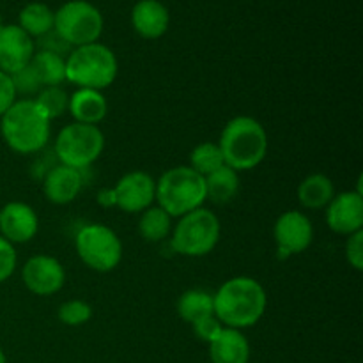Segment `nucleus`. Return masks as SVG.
<instances>
[{
  "label": "nucleus",
  "mask_w": 363,
  "mask_h": 363,
  "mask_svg": "<svg viewBox=\"0 0 363 363\" xmlns=\"http://www.w3.org/2000/svg\"><path fill=\"white\" fill-rule=\"evenodd\" d=\"M0 135L11 151L18 155H38L52 135V121L34 99H16L0 117Z\"/></svg>",
  "instance_id": "nucleus-2"
},
{
  "label": "nucleus",
  "mask_w": 363,
  "mask_h": 363,
  "mask_svg": "<svg viewBox=\"0 0 363 363\" xmlns=\"http://www.w3.org/2000/svg\"><path fill=\"white\" fill-rule=\"evenodd\" d=\"M131 27L140 38L160 39L167 34L170 25V13L160 0H138L131 9Z\"/></svg>",
  "instance_id": "nucleus-17"
},
{
  "label": "nucleus",
  "mask_w": 363,
  "mask_h": 363,
  "mask_svg": "<svg viewBox=\"0 0 363 363\" xmlns=\"http://www.w3.org/2000/svg\"><path fill=\"white\" fill-rule=\"evenodd\" d=\"M9 77L11 82H13L14 91H16V96H23L25 99H32V96H38V92L43 89L41 82H39L38 74L32 69L30 64L25 66L23 69L9 74Z\"/></svg>",
  "instance_id": "nucleus-29"
},
{
  "label": "nucleus",
  "mask_w": 363,
  "mask_h": 363,
  "mask_svg": "<svg viewBox=\"0 0 363 363\" xmlns=\"http://www.w3.org/2000/svg\"><path fill=\"white\" fill-rule=\"evenodd\" d=\"M218 145L225 165L240 174L255 169L264 162L269 140L266 128L257 119L238 116L223 126Z\"/></svg>",
  "instance_id": "nucleus-3"
},
{
  "label": "nucleus",
  "mask_w": 363,
  "mask_h": 363,
  "mask_svg": "<svg viewBox=\"0 0 363 363\" xmlns=\"http://www.w3.org/2000/svg\"><path fill=\"white\" fill-rule=\"evenodd\" d=\"M18 266V255L14 245L0 236V284L7 282L13 277Z\"/></svg>",
  "instance_id": "nucleus-30"
},
{
  "label": "nucleus",
  "mask_w": 363,
  "mask_h": 363,
  "mask_svg": "<svg viewBox=\"0 0 363 363\" xmlns=\"http://www.w3.org/2000/svg\"><path fill=\"white\" fill-rule=\"evenodd\" d=\"M32 99L38 103L39 108L46 113L50 121L62 117L69 108V94L66 92V89H62V85H59V87H43L38 92V96Z\"/></svg>",
  "instance_id": "nucleus-27"
},
{
  "label": "nucleus",
  "mask_w": 363,
  "mask_h": 363,
  "mask_svg": "<svg viewBox=\"0 0 363 363\" xmlns=\"http://www.w3.org/2000/svg\"><path fill=\"white\" fill-rule=\"evenodd\" d=\"M55 11L43 2H30L18 14V27L27 32L32 39H39L53 30Z\"/></svg>",
  "instance_id": "nucleus-21"
},
{
  "label": "nucleus",
  "mask_w": 363,
  "mask_h": 363,
  "mask_svg": "<svg viewBox=\"0 0 363 363\" xmlns=\"http://www.w3.org/2000/svg\"><path fill=\"white\" fill-rule=\"evenodd\" d=\"M103 14L89 0H69L55 11L53 30L71 46L98 43L103 34Z\"/></svg>",
  "instance_id": "nucleus-8"
},
{
  "label": "nucleus",
  "mask_w": 363,
  "mask_h": 363,
  "mask_svg": "<svg viewBox=\"0 0 363 363\" xmlns=\"http://www.w3.org/2000/svg\"><path fill=\"white\" fill-rule=\"evenodd\" d=\"M113 197L116 208L128 215H140L156 202V179L145 170H133L121 177L116 183Z\"/></svg>",
  "instance_id": "nucleus-11"
},
{
  "label": "nucleus",
  "mask_w": 363,
  "mask_h": 363,
  "mask_svg": "<svg viewBox=\"0 0 363 363\" xmlns=\"http://www.w3.org/2000/svg\"><path fill=\"white\" fill-rule=\"evenodd\" d=\"M16 99L18 96L13 87V82H11V77L4 73V71H0V117L13 106Z\"/></svg>",
  "instance_id": "nucleus-34"
},
{
  "label": "nucleus",
  "mask_w": 363,
  "mask_h": 363,
  "mask_svg": "<svg viewBox=\"0 0 363 363\" xmlns=\"http://www.w3.org/2000/svg\"><path fill=\"white\" fill-rule=\"evenodd\" d=\"M137 227L142 240H145L147 243H160L170 236L174 223L172 216L156 204L140 213Z\"/></svg>",
  "instance_id": "nucleus-23"
},
{
  "label": "nucleus",
  "mask_w": 363,
  "mask_h": 363,
  "mask_svg": "<svg viewBox=\"0 0 363 363\" xmlns=\"http://www.w3.org/2000/svg\"><path fill=\"white\" fill-rule=\"evenodd\" d=\"M225 165L218 142H202L190 152V167L202 177L209 176Z\"/></svg>",
  "instance_id": "nucleus-26"
},
{
  "label": "nucleus",
  "mask_w": 363,
  "mask_h": 363,
  "mask_svg": "<svg viewBox=\"0 0 363 363\" xmlns=\"http://www.w3.org/2000/svg\"><path fill=\"white\" fill-rule=\"evenodd\" d=\"M206 179V199L213 204H227L233 201L240 191V174L230 167L223 165L218 170L204 177Z\"/></svg>",
  "instance_id": "nucleus-22"
},
{
  "label": "nucleus",
  "mask_w": 363,
  "mask_h": 363,
  "mask_svg": "<svg viewBox=\"0 0 363 363\" xmlns=\"http://www.w3.org/2000/svg\"><path fill=\"white\" fill-rule=\"evenodd\" d=\"M34 43H35V50L55 53V55L64 57V59H66V57L71 53V50H73L62 38H60L59 34H57L55 30L48 32V34H45L43 38L35 39Z\"/></svg>",
  "instance_id": "nucleus-31"
},
{
  "label": "nucleus",
  "mask_w": 363,
  "mask_h": 363,
  "mask_svg": "<svg viewBox=\"0 0 363 363\" xmlns=\"http://www.w3.org/2000/svg\"><path fill=\"white\" fill-rule=\"evenodd\" d=\"M84 170L57 163L43 176V194L55 206L71 204L84 190Z\"/></svg>",
  "instance_id": "nucleus-16"
},
{
  "label": "nucleus",
  "mask_w": 363,
  "mask_h": 363,
  "mask_svg": "<svg viewBox=\"0 0 363 363\" xmlns=\"http://www.w3.org/2000/svg\"><path fill=\"white\" fill-rule=\"evenodd\" d=\"M35 53V43L16 23L0 28V71L13 74L28 66Z\"/></svg>",
  "instance_id": "nucleus-15"
},
{
  "label": "nucleus",
  "mask_w": 363,
  "mask_h": 363,
  "mask_svg": "<svg viewBox=\"0 0 363 363\" xmlns=\"http://www.w3.org/2000/svg\"><path fill=\"white\" fill-rule=\"evenodd\" d=\"M346 261L357 272L363 269V230L347 236L346 241Z\"/></svg>",
  "instance_id": "nucleus-33"
},
{
  "label": "nucleus",
  "mask_w": 363,
  "mask_h": 363,
  "mask_svg": "<svg viewBox=\"0 0 363 363\" xmlns=\"http://www.w3.org/2000/svg\"><path fill=\"white\" fill-rule=\"evenodd\" d=\"M191 328H194V333L197 335V339H201L202 342L209 344L220 332H222L223 325L218 321V318H216L215 314H211V315H206V318H201L199 321H195L194 325H191Z\"/></svg>",
  "instance_id": "nucleus-32"
},
{
  "label": "nucleus",
  "mask_w": 363,
  "mask_h": 363,
  "mask_svg": "<svg viewBox=\"0 0 363 363\" xmlns=\"http://www.w3.org/2000/svg\"><path fill=\"white\" fill-rule=\"evenodd\" d=\"M105 135L98 126L69 123L57 133L53 155L57 162L77 170H85L101 156Z\"/></svg>",
  "instance_id": "nucleus-7"
},
{
  "label": "nucleus",
  "mask_w": 363,
  "mask_h": 363,
  "mask_svg": "<svg viewBox=\"0 0 363 363\" xmlns=\"http://www.w3.org/2000/svg\"><path fill=\"white\" fill-rule=\"evenodd\" d=\"M67 112L74 119V123L92 124L98 126L108 116V101L103 91L94 89H77L69 94V108Z\"/></svg>",
  "instance_id": "nucleus-19"
},
{
  "label": "nucleus",
  "mask_w": 363,
  "mask_h": 363,
  "mask_svg": "<svg viewBox=\"0 0 363 363\" xmlns=\"http://www.w3.org/2000/svg\"><path fill=\"white\" fill-rule=\"evenodd\" d=\"M117 73L116 53L99 41L73 48L66 57V82L78 89L103 91L116 82Z\"/></svg>",
  "instance_id": "nucleus-4"
},
{
  "label": "nucleus",
  "mask_w": 363,
  "mask_h": 363,
  "mask_svg": "<svg viewBox=\"0 0 363 363\" xmlns=\"http://www.w3.org/2000/svg\"><path fill=\"white\" fill-rule=\"evenodd\" d=\"M0 363H7L6 353H4V350H2V347H0Z\"/></svg>",
  "instance_id": "nucleus-36"
},
{
  "label": "nucleus",
  "mask_w": 363,
  "mask_h": 363,
  "mask_svg": "<svg viewBox=\"0 0 363 363\" xmlns=\"http://www.w3.org/2000/svg\"><path fill=\"white\" fill-rule=\"evenodd\" d=\"M326 225L332 233L351 236L363 230V194L362 188L335 194L326 206Z\"/></svg>",
  "instance_id": "nucleus-13"
},
{
  "label": "nucleus",
  "mask_w": 363,
  "mask_h": 363,
  "mask_svg": "<svg viewBox=\"0 0 363 363\" xmlns=\"http://www.w3.org/2000/svg\"><path fill=\"white\" fill-rule=\"evenodd\" d=\"M98 204L101 208H116V197H113V190L112 188H101L98 191V197H96Z\"/></svg>",
  "instance_id": "nucleus-35"
},
{
  "label": "nucleus",
  "mask_w": 363,
  "mask_h": 363,
  "mask_svg": "<svg viewBox=\"0 0 363 363\" xmlns=\"http://www.w3.org/2000/svg\"><path fill=\"white\" fill-rule=\"evenodd\" d=\"M222 236L220 218L208 208H199L177 218L170 233L174 252L183 257H204L211 254Z\"/></svg>",
  "instance_id": "nucleus-6"
},
{
  "label": "nucleus",
  "mask_w": 363,
  "mask_h": 363,
  "mask_svg": "<svg viewBox=\"0 0 363 363\" xmlns=\"http://www.w3.org/2000/svg\"><path fill=\"white\" fill-rule=\"evenodd\" d=\"M21 280L28 293L35 296H52L66 284V269L59 259L39 254L27 259L21 268Z\"/></svg>",
  "instance_id": "nucleus-12"
},
{
  "label": "nucleus",
  "mask_w": 363,
  "mask_h": 363,
  "mask_svg": "<svg viewBox=\"0 0 363 363\" xmlns=\"http://www.w3.org/2000/svg\"><path fill=\"white\" fill-rule=\"evenodd\" d=\"M39 230V218L35 209L27 202H7L0 209V236L11 245L28 243Z\"/></svg>",
  "instance_id": "nucleus-14"
},
{
  "label": "nucleus",
  "mask_w": 363,
  "mask_h": 363,
  "mask_svg": "<svg viewBox=\"0 0 363 363\" xmlns=\"http://www.w3.org/2000/svg\"><path fill=\"white\" fill-rule=\"evenodd\" d=\"M215 315L225 328L247 330L257 325L268 308L264 286L252 277H234L213 294Z\"/></svg>",
  "instance_id": "nucleus-1"
},
{
  "label": "nucleus",
  "mask_w": 363,
  "mask_h": 363,
  "mask_svg": "<svg viewBox=\"0 0 363 363\" xmlns=\"http://www.w3.org/2000/svg\"><path fill=\"white\" fill-rule=\"evenodd\" d=\"M176 308L183 321L194 325L201 318L215 314L213 294L204 289H188L179 296Z\"/></svg>",
  "instance_id": "nucleus-25"
},
{
  "label": "nucleus",
  "mask_w": 363,
  "mask_h": 363,
  "mask_svg": "<svg viewBox=\"0 0 363 363\" xmlns=\"http://www.w3.org/2000/svg\"><path fill=\"white\" fill-rule=\"evenodd\" d=\"M4 25H6V23H4V18H2V14H0V28H2Z\"/></svg>",
  "instance_id": "nucleus-37"
},
{
  "label": "nucleus",
  "mask_w": 363,
  "mask_h": 363,
  "mask_svg": "<svg viewBox=\"0 0 363 363\" xmlns=\"http://www.w3.org/2000/svg\"><path fill=\"white\" fill-rule=\"evenodd\" d=\"M335 184L326 174L315 172L305 177L298 184V201L301 208L311 209V211H319L325 209L335 197Z\"/></svg>",
  "instance_id": "nucleus-20"
},
{
  "label": "nucleus",
  "mask_w": 363,
  "mask_h": 363,
  "mask_svg": "<svg viewBox=\"0 0 363 363\" xmlns=\"http://www.w3.org/2000/svg\"><path fill=\"white\" fill-rule=\"evenodd\" d=\"M277 257L289 259L307 250L314 241V225L303 211H284L273 225Z\"/></svg>",
  "instance_id": "nucleus-10"
},
{
  "label": "nucleus",
  "mask_w": 363,
  "mask_h": 363,
  "mask_svg": "<svg viewBox=\"0 0 363 363\" xmlns=\"http://www.w3.org/2000/svg\"><path fill=\"white\" fill-rule=\"evenodd\" d=\"M213 363H248L250 342L241 330L225 328L208 344Z\"/></svg>",
  "instance_id": "nucleus-18"
},
{
  "label": "nucleus",
  "mask_w": 363,
  "mask_h": 363,
  "mask_svg": "<svg viewBox=\"0 0 363 363\" xmlns=\"http://www.w3.org/2000/svg\"><path fill=\"white\" fill-rule=\"evenodd\" d=\"M57 318L66 326H82L92 319V307L84 300H67L57 311Z\"/></svg>",
  "instance_id": "nucleus-28"
},
{
  "label": "nucleus",
  "mask_w": 363,
  "mask_h": 363,
  "mask_svg": "<svg viewBox=\"0 0 363 363\" xmlns=\"http://www.w3.org/2000/svg\"><path fill=\"white\" fill-rule=\"evenodd\" d=\"M77 255L89 269L110 273L123 261V243L105 223H89L74 238Z\"/></svg>",
  "instance_id": "nucleus-9"
},
{
  "label": "nucleus",
  "mask_w": 363,
  "mask_h": 363,
  "mask_svg": "<svg viewBox=\"0 0 363 363\" xmlns=\"http://www.w3.org/2000/svg\"><path fill=\"white\" fill-rule=\"evenodd\" d=\"M30 67L35 71L43 87H59L66 82V59L55 53L35 50Z\"/></svg>",
  "instance_id": "nucleus-24"
},
{
  "label": "nucleus",
  "mask_w": 363,
  "mask_h": 363,
  "mask_svg": "<svg viewBox=\"0 0 363 363\" xmlns=\"http://www.w3.org/2000/svg\"><path fill=\"white\" fill-rule=\"evenodd\" d=\"M206 201V179L190 165L172 167L156 181V202L172 218L202 208Z\"/></svg>",
  "instance_id": "nucleus-5"
}]
</instances>
